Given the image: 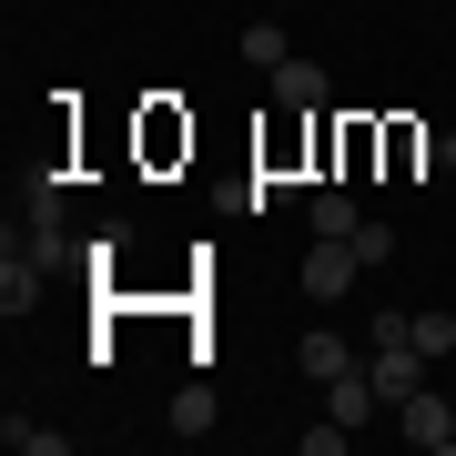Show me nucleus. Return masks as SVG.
Instances as JSON below:
<instances>
[{
	"instance_id": "obj_6",
	"label": "nucleus",
	"mask_w": 456,
	"mask_h": 456,
	"mask_svg": "<svg viewBox=\"0 0 456 456\" xmlns=\"http://www.w3.org/2000/svg\"><path fill=\"white\" fill-rule=\"evenodd\" d=\"M274 102L284 112H314V102H325V71L314 61H274Z\"/></svg>"
},
{
	"instance_id": "obj_12",
	"label": "nucleus",
	"mask_w": 456,
	"mask_h": 456,
	"mask_svg": "<svg viewBox=\"0 0 456 456\" xmlns=\"http://www.w3.org/2000/svg\"><path fill=\"white\" fill-rule=\"evenodd\" d=\"M355 264L375 274V264H395V224H355Z\"/></svg>"
},
{
	"instance_id": "obj_7",
	"label": "nucleus",
	"mask_w": 456,
	"mask_h": 456,
	"mask_svg": "<svg viewBox=\"0 0 456 456\" xmlns=\"http://www.w3.org/2000/svg\"><path fill=\"white\" fill-rule=\"evenodd\" d=\"M0 446H11V456H71V426H31V416H11V426H0Z\"/></svg>"
},
{
	"instance_id": "obj_3",
	"label": "nucleus",
	"mask_w": 456,
	"mask_h": 456,
	"mask_svg": "<svg viewBox=\"0 0 456 456\" xmlns=\"http://www.w3.org/2000/svg\"><path fill=\"white\" fill-rule=\"evenodd\" d=\"M395 426H406V446H426V456H446V426H456V406L436 386H416L406 406H395Z\"/></svg>"
},
{
	"instance_id": "obj_15",
	"label": "nucleus",
	"mask_w": 456,
	"mask_h": 456,
	"mask_svg": "<svg viewBox=\"0 0 456 456\" xmlns=\"http://www.w3.org/2000/svg\"><path fill=\"white\" fill-rule=\"evenodd\" d=\"M446 456H456V426H446Z\"/></svg>"
},
{
	"instance_id": "obj_9",
	"label": "nucleus",
	"mask_w": 456,
	"mask_h": 456,
	"mask_svg": "<svg viewBox=\"0 0 456 456\" xmlns=\"http://www.w3.org/2000/svg\"><path fill=\"white\" fill-rule=\"evenodd\" d=\"M305 224H314V233H355L365 213H355V193H335V183H325V193L305 203Z\"/></svg>"
},
{
	"instance_id": "obj_14",
	"label": "nucleus",
	"mask_w": 456,
	"mask_h": 456,
	"mask_svg": "<svg viewBox=\"0 0 456 456\" xmlns=\"http://www.w3.org/2000/svg\"><path fill=\"white\" fill-rule=\"evenodd\" d=\"M436 163H446V173H456V132H446V152H436Z\"/></svg>"
},
{
	"instance_id": "obj_11",
	"label": "nucleus",
	"mask_w": 456,
	"mask_h": 456,
	"mask_svg": "<svg viewBox=\"0 0 456 456\" xmlns=\"http://www.w3.org/2000/svg\"><path fill=\"white\" fill-rule=\"evenodd\" d=\"M416 355H426V365L456 355V314H446V305H426V314H416Z\"/></svg>"
},
{
	"instance_id": "obj_4",
	"label": "nucleus",
	"mask_w": 456,
	"mask_h": 456,
	"mask_svg": "<svg viewBox=\"0 0 456 456\" xmlns=\"http://www.w3.org/2000/svg\"><path fill=\"white\" fill-rule=\"evenodd\" d=\"M294 365H305V375H314V386H335V375H345V365H365V345H345V335H325V325H314L305 345H294Z\"/></svg>"
},
{
	"instance_id": "obj_1",
	"label": "nucleus",
	"mask_w": 456,
	"mask_h": 456,
	"mask_svg": "<svg viewBox=\"0 0 456 456\" xmlns=\"http://www.w3.org/2000/svg\"><path fill=\"white\" fill-rule=\"evenodd\" d=\"M355 274H365V264H355V233H314V254H305V274H294V284H305L314 305H335Z\"/></svg>"
},
{
	"instance_id": "obj_10",
	"label": "nucleus",
	"mask_w": 456,
	"mask_h": 456,
	"mask_svg": "<svg viewBox=\"0 0 456 456\" xmlns=\"http://www.w3.org/2000/svg\"><path fill=\"white\" fill-rule=\"evenodd\" d=\"M244 61H254V71H274V61H294V51H284V20H244Z\"/></svg>"
},
{
	"instance_id": "obj_8",
	"label": "nucleus",
	"mask_w": 456,
	"mask_h": 456,
	"mask_svg": "<svg viewBox=\"0 0 456 456\" xmlns=\"http://www.w3.org/2000/svg\"><path fill=\"white\" fill-rule=\"evenodd\" d=\"M173 436L193 446V436H213V386L193 375V386H173Z\"/></svg>"
},
{
	"instance_id": "obj_5",
	"label": "nucleus",
	"mask_w": 456,
	"mask_h": 456,
	"mask_svg": "<svg viewBox=\"0 0 456 456\" xmlns=\"http://www.w3.org/2000/svg\"><path fill=\"white\" fill-rule=\"evenodd\" d=\"M375 406H386V395H375V375H365V365H345L335 386H325V416H335V426H365Z\"/></svg>"
},
{
	"instance_id": "obj_13",
	"label": "nucleus",
	"mask_w": 456,
	"mask_h": 456,
	"mask_svg": "<svg viewBox=\"0 0 456 456\" xmlns=\"http://www.w3.org/2000/svg\"><path fill=\"white\" fill-rule=\"evenodd\" d=\"M345 436H355V426H335V416H325V426H305L294 446H305V456H345Z\"/></svg>"
},
{
	"instance_id": "obj_2",
	"label": "nucleus",
	"mask_w": 456,
	"mask_h": 456,
	"mask_svg": "<svg viewBox=\"0 0 456 456\" xmlns=\"http://www.w3.org/2000/svg\"><path fill=\"white\" fill-rule=\"evenodd\" d=\"M365 375H375V395H386V416H395L426 386V355H416V345H365Z\"/></svg>"
}]
</instances>
